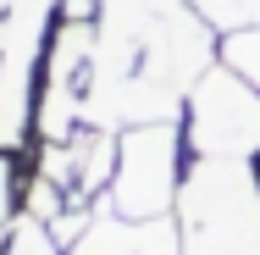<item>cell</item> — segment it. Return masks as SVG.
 Listing matches in <instances>:
<instances>
[{
    "label": "cell",
    "mask_w": 260,
    "mask_h": 255,
    "mask_svg": "<svg viewBox=\"0 0 260 255\" xmlns=\"http://www.w3.org/2000/svg\"><path fill=\"white\" fill-rule=\"evenodd\" d=\"M183 255H260V178L249 161L200 155L177 189Z\"/></svg>",
    "instance_id": "obj_1"
},
{
    "label": "cell",
    "mask_w": 260,
    "mask_h": 255,
    "mask_svg": "<svg viewBox=\"0 0 260 255\" xmlns=\"http://www.w3.org/2000/svg\"><path fill=\"white\" fill-rule=\"evenodd\" d=\"M188 145L194 155L216 161H249L260 155V89L238 78L233 67H210L205 78L188 89Z\"/></svg>",
    "instance_id": "obj_2"
},
{
    "label": "cell",
    "mask_w": 260,
    "mask_h": 255,
    "mask_svg": "<svg viewBox=\"0 0 260 255\" xmlns=\"http://www.w3.org/2000/svg\"><path fill=\"white\" fill-rule=\"evenodd\" d=\"M11 244V161L0 155V255Z\"/></svg>",
    "instance_id": "obj_10"
},
{
    "label": "cell",
    "mask_w": 260,
    "mask_h": 255,
    "mask_svg": "<svg viewBox=\"0 0 260 255\" xmlns=\"http://www.w3.org/2000/svg\"><path fill=\"white\" fill-rule=\"evenodd\" d=\"M139 255H183V228H177V216L139 222Z\"/></svg>",
    "instance_id": "obj_9"
},
{
    "label": "cell",
    "mask_w": 260,
    "mask_h": 255,
    "mask_svg": "<svg viewBox=\"0 0 260 255\" xmlns=\"http://www.w3.org/2000/svg\"><path fill=\"white\" fill-rule=\"evenodd\" d=\"M61 0H11L6 22H0V155H11L34 117V72H39V50H45V34H50V11Z\"/></svg>",
    "instance_id": "obj_4"
},
{
    "label": "cell",
    "mask_w": 260,
    "mask_h": 255,
    "mask_svg": "<svg viewBox=\"0 0 260 255\" xmlns=\"http://www.w3.org/2000/svg\"><path fill=\"white\" fill-rule=\"evenodd\" d=\"M210 28L238 34V28H260V0H188Z\"/></svg>",
    "instance_id": "obj_6"
},
{
    "label": "cell",
    "mask_w": 260,
    "mask_h": 255,
    "mask_svg": "<svg viewBox=\"0 0 260 255\" xmlns=\"http://www.w3.org/2000/svg\"><path fill=\"white\" fill-rule=\"evenodd\" d=\"M72 255H139V222H127L111 200H100Z\"/></svg>",
    "instance_id": "obj_5"
},
{
    "label": "cell",
    "mask_w": 260,
    "mask_h": 255,
    "mask_svg": "<svg viewBox=\"0 0 260 255\" xmlns=\"http://www.w3.org/2000/svg\"><path fill=\"white\" fill-rule=\"evenodd\" d=\"M6 11H11V0H0V22H6Z\"/></svg>",
    "instance_id": "obj_11"
},
{
    "label": "cell",
    "mask_w": 260,
    "mask_h": 255,
    "mask_svg": "<svg viewBox=\"0 0 260 255\" xmlns=\"http://www.w3.org/2000/svg\"><path fill=\"white\" fill-rule=\"evenodd\" d=\"M6 255H61V244L50 239V228L39 222V216H17L11 222V244H6Z\"/></svg>",
    "instance_id": "obj_8"
},
{
    "label": "cell",
    "mask_w": 260,
    "mask_h": 255,
    "mask_svg": "<svg viewBox=\"0 0 260 255\" xmlns=\"http://www.w3.org/2000/svg\"><path fill=\"white\" fill-rule=\"evenodd\" d=\"M177 122H144V128H127L122 133V150H116V178L105 189V200L116 205L127 222H155L172 216L177 205Z\"/></svg>",
    "instance_id": "obj_3"
},
{
    "label": "cell",
    "mask_w": 260,
    "mask_h": 255,
    "mask_svg": "<svg viewBox=\"0 0 260 255\" xmlns=\"http://www.w3.org/2000/svg\"><path fill=\"white\" fill-rule=\"evenodd\" d=\"M221 67H233L238 78H249L260 89V28H238L221 39Z\"/></svg>",
    "instance_id": "obj_7"
}]
</instances>
